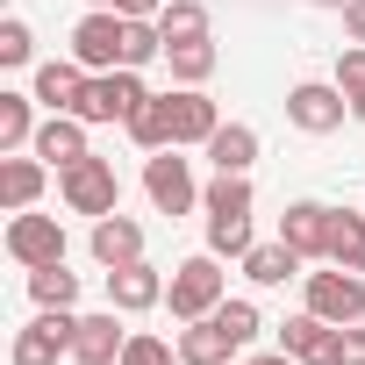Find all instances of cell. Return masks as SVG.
I'll return each mask as SVG.
<instances>
[{"instance_id": "6da1fadb", "label": "cell", "mask_w": 365, "mask_h": 365, "mask_svg": "<svg viewBox=\"0 0 365 365\" xmlns=\"http://www.w3.org/2000/svg\"><path fill=\"white\" fill-rule=\"evenodd\" d=\"M222 301H230V272H222L215 251H194V258L172 265V279H165V308H172V322H201V315H215Z\"/></svg>"}, {"instance_id": "7a4b0ae2", "label": "cell", "mask_w": 365, "mask_h": 365, "mask_svg": "<svg viewBox=\"0 0 365 365\" xmlns=\"http://www.w3.org/2000/svg\"><path fill=\"white\" fill-rule=\"evenodd\" d=\"M143 194H150V208H158V215H172V222L201 208V179H194V165H187V158H179V143L143 158Z\"/></svg>"}, {"instance_id": "3957f363", "label": "cell", "mask_w": 365, "mask_h": 365, "mask_svg": "<svg viewBox=\"0 0 365 365\" xmlns=\"http://www.w3.org/2000/svg\"><path fill=\"white\" fill-rule=\"evenodd\" d=\"M58 201L72 208V215H115L122 208V179H115V165L108 158H79V165H65L58 172Z\"/></svg>"}, {"instance_id": "277c9868", "label": "cell", "mask_w": 365, "mask_h": 365, "mask_svg": "<svg viewBox=\"0 0 365 365\" xmlns=\"http://www.w3.org/2000/svg\"><path fill=\"white\" fill-rule=\"evenodd\" d=\"M122 43H129V15L122 8H86L79 29H72V58L86 72H115L122 65Z\"/></svg>"}, {"instance_id": "5b68a950", "label": "cell", "mask_w": 365, "mask_h": 365, "mask_svg": "<svg viewBox=\"0 0 365 365\" xmlns=\"http://www.w3.org/2000/svg\"><path fill=\"white\" fill-rule=\"evenodd\" d=\"M344 115H351V101H344L336 79H301V86H287V122H294L301 136H336Z\"/></svg>"}, {"instance_id": "8992f818", "label": "cell", "mask_w": 365, "mask_h": 365, "mask_svg": "<svg viewBox=\"0 0 365 365\" xmlns=\"http://www.w3.org/2000/svg\"><path fill=\"white\" fill-rule=\"evenodd\" d=\"M72 336H79V315L72 308H36V322H22L15 329V365H58V358H72Z\"/></svg>"}, {"instance_id": "52a82bcc", "label": "cell", "mask_w": 365, "mask_h": 365, "mask_svg": "<svg viewBox=\"0 0 365 365\" xmlns=\"http://www.w3.org/2000/svg\"><path fill=\"white\" fill-rule=\"evenodd\" d=\"M8 258L22 265V272H36V265H58L65 258V222L58 215H36V208H22V215H8Z\"/></svg>"}, {"instance_id": "ba28073f", "label": "cell", "mask_w": 365, "mask_h": 365, "mask_svg": "<svg viewBox=\"0 0 365 365\" xmlns=\"http://www.w3.org/2000/svg\"><path fill=\"white\" fill-rule=\"evenodd\" d=\"M301 308H315L322 322H365V272H344V265H329V272H308V294H301Z\"/></svg>"}, {"instance_id": "9c48e42d", "label": "cell", "mask_w": 365, "mask_h": 365, "mask_svg": "<svg viewBox=\"0 0 365 365\" xmlns=\"http://www.w3.org/2000/svg\"><path fill=\"white\" fill-rule=\"evenodd\" d=\"M150 86H143V72L136 65H115V72H93V86H86V101H79V122H129V108L143 101Z\"/></svg>"}, {"instance_id": "30bf717a", "label": "cell", "mask_w": 365, "mask_h": 365, "mask_svg": "<svg viewBox=\"0 0 365 365\" xmlns=\"http://www.w3.org/2000/svg\"><path fill=\"white\" fill-rule=\"evenodd\" d=\"M215 129H222V108L208 101V86H172V143L179 150H208Z\"/></svg>"}, {"instance_id": "8fae6325", "label": "cell", "mask_w": 365, "mask_h": 365, "mask_svg": "<svg viewBox=\"0 0 365 365\" xmlns=\"http://www.w3.org/2000/svg\"><path fill=\"white\" fill-rule=\"evenodd\" d=\"M86 86H93V72L79 65V58H51V65H36V101H43V115H79V101H86Z\"/></svg>"}, {"instance_id": "7c38bea8", "label": "cell", "mask_w": 365, "mask_h": 365, "mask_svg": "<svg viewBox=\"0 0 365 365\" xmlns=\"http://www.w3.org/2000/svg\"><path fill=\"white\" fill-rule=\"evenodd\" d=\"M86 251H93V265H101V272H115V265H136V258H143V222L115 208V215H101V222L86 230Z\"/></svg>"}, {"instance_id": "4fadbf2b", "label": "cell", "mask_w": 365, "mask_h": 365, "mask_svg": "<svg viewBox=\"0 0 365 365\" xmlns=\"http://www.w3.org/2000/svg\"><path fill=\"white\" fill-rule=\"evenodd\" d=\"M108 308H122V315H150V308H165V272H158L150 258L115 265V272H108Z\"/></svg>"}, {"instance_id": "5bb4252c", "label": "cell", "mask_w": 365, "mask_h": 365, "mask_svg": "<svg viewBox=\"0 0 365 365\" xmlns=\"http://www.w3.org/2000/svg\"><path fill=\"white\" fill-rule=\"evenodd\" d=\"M329 230H336V208L329 201H287V215H279V237L301 258H329Z\"/></svg>"}, {"instance_id": "9a60e30c", "label": "cell", "mask_w": 365, "mask_h": 365, "mask_svg": "<svg viewBox=\"0 0 365 365\" xmlns=\"http://www.w3.org/2000/svg\"><path fill=\"white\" fill-rule=\"evenodd\" d=\"M43 187H51V165H43L36 150H8V158H0V201H8V215L36 208Z\"/></svg>"}, {"instance_id": "2e32d148", "label": "cell", "mask_w": 365, "mask_h": 365, "mask_svg": "<svg viewBox=\"0 0 365 365\" xmlns=\"http://www.w3.org/2000/svg\"><path fill=\"white\" fill-rule=\"evenodd\" d=\"M86 129H93V122H79V115H43V122H36V143H29V150H36V158H43L51 172H65V165L93 158V150H86Z\"/></svg>"}, {"instance_id": "e0dca14e", "label": "cell", "mask_w": 365, "mask_h": 365, "mask_svg": "<svg viewBox=\"0 0 365 365\" xmlns=\"http://www.w3.org/2000/svg\"><path fill=\"white\" fill-rule=\"evenodd\" d=\"M122 344H129V329H122V308H101V315H79L72 358H79V365H122Z\"/></svg>"}, {"instance_id": "ac0fdd59", "label": "cell", "mask_w": 365, "mask_h": 365, "mask_svg": "<svg viewBox=\"0 0 365 365\" xmlns=\"http://www.w3.org/2000/svg\"><path fill=\"white\" fill-rule=\"evenodd\" d=\"M172 344H179V365H237V358H244V351L222 336V322H215V315L179 322V336H172Z\"/></svg>"}, {"instance_id": "d6986e66", "label": "cell", "mask_w": 365, "mask_h": 365, "mask_svg": "<svg viewBox=\"0 0 365 365\" xmlns=\"http://www.w3.org/2000/svg\"><path fill=\"white\" fill-rule=\"evenodd\" d=\"M129 143L150 158V150H172V93H143L136 108H129Z\"/></svg>"}, {"instance_id": "ffe728a7", "label": "cell", "mask_w": 365, "mask_h": 365, "mask_svg": "<svg viewBox=\"0 0 365 365\" xmlns=\"http://www.w3.org/2000/svg\"><path fill=\"white\" fill-rule=\"evenodd\" d=\"M36 108H43L36 93H15V86H0V158H8V150H29V143H36V122H43Z\"/></svg>"}, {"instance_id": "44dd1931", "label": "cell", "mask_w": 365, "mask_h": 365, "mask_svg": "<svg viewBox=\"0 0 365 365\" xmlns=\"http://www.w3.org/2000/svg\"><path fill=\"white\" fill-rule=\"evenodd\" d=\"M301 251L287 244V237H272V244H251V258H244V279L251 287H287V279H301Z\"/></svg>"}, {"instance_id": "7402d4cb", "label": "cell", "mask_w": 365, "mask_h": 365, "mask_svg": "<svg viewBox=\"0 0 365 365\" xmlns=\"http://www.w3.org/2000/svg\"><path fill=\"white\" fill-rule=\"evenodd\" d=\"M208 165H215V172H251V165H258V129H251V122H222V129L208 136Z\"/></svg>"}, {"instance_id": "603a6c76", "label": "cell", "mask_w": 365, "mask_h": 365, "mask_svg": "<svg viewBox=\"0 0 365 365\" xmlns=\"http://www.w3.org/2000/svg\"><path fill=\"white\" fill-rule=\"evenodd\" d=\"M165 65H172L179 86H208L215 65H222V51H215V36H201V43H165Z\"/></svg>"}, {"instance_id": "cb8c5ba5", "label": "cell", "mask_w": 365, "mask_h": 365, "mask_svg": "<svg viewBox=\"0 0 365 365\" xmlns=\"http://www.w3.org/2000/svg\"><path fill=\"white\" fill-rule=\"evenodd\" d=\"M251 172H215L201 187V215H251Z\"/></svg>"}, {"instance_id": "d4e9b609", "label": "cell", "mask_w": 365, "mask_h": 365, "mask_svg": "<svg viewBox=\"0 0 365 365\" xmlns=\"http://www.w3.org/2000/svg\"><path fill=\"white\" fill-rule=\"evenodd\" d=\"M329 265L365 272V208H336V230H329Z\"/></svg>"}, {"instance_id": "484cf974", "label": "cell", "mask_w": 365, "mask_h": 365, "mask_svg": "<svg viewBox=\"0 0 365 365\" xmlns=\"http://www.w3.org/2000/svg\"><path fill=\"white\" fill-rule=\"evenodd\" d=\"M158 29H165V43H201V36H215V22H208L201 0H165Z\"/></svg>"}, {"instance_id": "4316f807", "label": "cell", "mask_w": 365, "mask_h": 365, "mask_svg": "<svg viewBox=\"0 0 365 365\" xmlns=\"http://www.w3.org/2000/svg\"><path fill=\"white\" fill-rule=\"evenodd\" d=\"M329 329H336V322H322L315 308H301V315H287V322H279V351H294V358L308 365V358L329 344Z\"/></svg>"}, {"instance_id": "83f0119b", "label": "cell", "mask_w": 365, "mask_h": 365, "mask_svg": "<svg viewBox=\"0 0 365 365\" xmlns=\"http://www.w3.org/2000/svg\"><path fill=\"white\" fill-rule=\"evenodd\" d=\"M29 301H36V308H72V301H79V272H65V258H58V265H36V272H29Z\"/></svg>"}, {"instance_id": "f1b7e54d", "label": "cell", "mask_w": 365, "mask_h": 365, "mask_svg": "<svg viewBox=\"0 0 365 365\" xmlns=\"http://www.w3.org/2000/svg\"><path fill=\"white\" fill-rule=\"evenodd\" d=\"M251 244H258V237H251V215H208V251H215V258H237V265H244Z\"/></svg>"}, {"instance_id": "f546056e", "label": "cell", "mask_w": 365, "mask_h": 365, "mask_svg": "<svg viewBox=\"0 0 365 365\" xmlns=\"http://www.w3.org/2000/svg\"><path fill=\"white\" fill-rule=\"evenodd\" d=\"M215 322H222V336H230L237 351H251V344H258V329H265V315H258V301H244V294H230V301L215 308Z\"/></svg>"}, {"instance_id": "4dcf8cb0", "label": "cell", "mask_w": 365, "mask_h": 365, "mask_svg": "<svg viewBox=\"0 0 365 365\" xmlns=\"http://www.w3.org/2000/svg\"><path fill=\"white\" fill-rule=\"evenodd\" d=\"M308 365H365V322H344V329H329V344H322Z\"/></svg>"}, {"instance_id": "1f68e13d", "label": "cell", "mask_w": 365, "mask_h": 365, "mask_svg": "<svg viewBox=\"0 0 365 365\" xmlns=\"http://www.w3.org/2000/svg\"><path fill=\"white\" fill-rule=\"evenodd\" d=\"M122 365H179V344H172V336H150V329H129Z\"/></svg>"}, {"instance_id": "d6a6232c", "label": "cell", "mask_w": 365, "mask_h": 365, "mask_svg": "<svg viewBox=\"0 0 365 365\" xmlns=\"http://www.w3.org/2000/svg\"><path fill=\"white\" fill-rule=\"evenodd\" d=\"M36 58V29L22 22V15H8V22H0V65H8V72H22Z\"/></svg>"}, {"instance_id": "836d02e7", "label": "cell", "mask_w": 365, "mask_h": 365, "mask_svg": "<svg viewBox=\"0 0 365 365\" xmlns=\"http://www.w3.org/2000/svg\"><path fill=\"white\" fill-rule=\"evenodd\" d=\"M336 86H344V101H358V93H365V43L336 51Z\"/></svg>"}, {"instance_id": "e575fe53", "label": "cell", "mask_w": 365, "mask_h": 365, "mask_svg": "<svg viewBox=\"0 0 365 365\" xmlns=\"http://www.w3.org/2000/svg\"><path fill=\"white\" fill-rule=\"evenodd\" d=\"M115 8H122L129 22H158V15H165V0H115Z\"/></svg>"}, {"instance_id": "d590c367", "label": "cell", "mask_w": 365, "mask_h": 365, "mask_svg": "<svg viewBox=\"0 0 365 365\" xmlns=\"http://www.w3.org/2000/svg\"><path fill=\"white\" fill-rule=\"evenodd\" d=\"M344 36L365 43V0H351V8H344Z\"/></svg>"}, {"instance_id": "8d00e7d4", "label": "cell", "mask_w": 365, "mask_h": 365, "mask_svg": "<svg viewBox=\"0 0 365 365\" xmlns=\"http://www.w3.org/2000/svg\"><path fill=\"white\" fill-rule=\"evenodd\" d=\"M237 365H301L294 351H265V358H237Z\"/></svg>"}, {"instance_id": "74e56055", "label": "cell", "mask_w": 365, "mask_h": 365, "mask_svg": "<svg viewBox=\"0 0 365 365\" xmlns=\"http://www.w3.org/2000/svg\"><path fill=\"white\" fill-rule=\"evenodd\" d=\"M308 8H336V15H344V8H351V0H308Z\"/></svg>"}, {"instance_id": "f35d334b", "label": "cell", "mask_w": 365, "mask_h": 365, "mask_svg": "<svg viewBox=\"0 0 365 365\" xmlns=\"http://www.w3.org/2000/svg\"><path fill=\"white\" fill-rule=\"evenodd\" d=\"M351 122H365V93H358V101H351Z\"/></svg>"}, {"instance_id": "ab89813d", "label": "cell", "mask_w": 365, "mask_h": 365, "mask_svg": "<svg viewBox=\"0 0 365 365\" xmlns=\"http://www.w3.org/2000/svg\"><path fill=\"white\" fill-rule=\"evenodd\" d=\"M86 8H115V0H86Z\"/></svg>"}]
</instances>
